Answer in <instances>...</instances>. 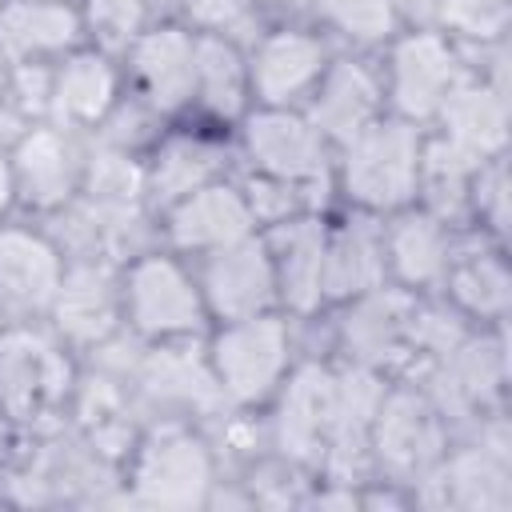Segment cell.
Returning a JSON list of instances; mask_svg holds the SVG:
<instances>
[{
	"instance_id": "obj_1",
	"label": "cell",
	"mask_w": 512,
	"mask_h": 512,
	"mask_svg": "<svg viewBox=\"0 0 512 512\" xmlns=\"http://www.w3.org/2000/svg\"><path fill=\"white\" fill-rule=\"evenodd\" d=\"M424 136L400 116H376L348 144H340V184L364 212H400L420 192Z\"/></svg>"
},
{
	"instance_id": "obj_2",
	"label": "cell",
	"mask_w": 512,
	"mask_h": 512,
	"mask_svg": "<svg viewBox=\"0 0 512 512\" xmlns=\"http://www.w3.org/2000/svg\"><path fill=\"white\" fill-rule=\"evenodd\" d=\"M120 312L140 340H188L208 320L200 280L168 252H144L124 268Z\"/></svg>"
},
{
	"instance_id": "obj_3",
	"label": "cell",
	"mask_w": 512,
	"mask_h": 512,
	"mask_svg": "<svg viewBox=\"0 0 512 512\" xmlns=\"http://www.w3.org/2000/svg\"><path fill=\"white\" fill-rule=\"evenodd\" d=\"M204 356L224 400L260 404L292 372V332L276 312L220 320Z\"/></svg>"
},
{
	"instance_id": "obj_4",
	"label": "cell",
	"mask_w": 512,
	"mask_h": 512,
	"mask_svg": "<svg viewBox=\"0 0 512 512\" xmlns=\"http://www.w3.org/2000/svg\"><path fill=\"white\" fill-rule=\"evenodd\" d=\"M72 364L64 348L32 328L0 332V420L40 424L72 396Z\"/></svg>"
},
{
	"instance_id": "obj_5",
	"label": "cell",
	"mask_w": 512,
	"mask_h": 512,
	"mask_svg": "<svg viewBox=\"0 0 512 512\" xmlns=\"http://www.w3.org/2000/svg\"><path fill=\"white\" fill-rule=\"evenodd\" d=\"M460 76H464V64H460L456 40H448L444 32L412 28L388 40V80L380 84L400 120L408 124L432 120Z\"/></svg>"
},
{
	"instance_id": "obj_6",
	"label": "cell",
	"mask_w": 512,
	"mask_h": 512,
	"mask_svg": "<svg viewBox=\"0 0 512 512\" xmlns=\"http://www.w3.org/2000/svg\"><path fill=\"white\" fill-rule=\"evenodd\" d=\"M212 492V452L208 444L180 428L164 424L148 432L132 460V500L148 508H196Z\"/></svg>"
},
{
	"instance_id": "obj_7",
	"label": "cell",
	"mask_w": 512,
	"mask_h": 512,
	"mask_svg": "<svg viewBox=\"0 0 512 512\" xmlns=\"http://www.w3.org/2000/svg\"><path fill=\"white\" fill-rule=\"evenodd\" d=\"M244 156L252 172L312 192L328 176V140L292 108H260L244 116Z\"/></svg>"
},
{
	"instance_id": "obj_8",
	"label": "cell",
	"mask_w": 512,
	"mask_h": 512,
	"mask_svg": "<svg viewBox=\"0 0 512 512\" xmlns=\"http://www.w3.org/2000/svg\"><path fill=\"white\" fill-rule=\"evenodd\" d=\"M196 280H200L208 316L216 320H244L256 312H272L280 304L272 252H268V240L256 232L208 252Z\"/></svg>"
},
{
	"instance_id": "obj_9",
	"label": "cell",
	"mask_w": 512,
	"mask_h": 512,
	"mask_svg": "<svg viewBox=\"0 0 512 512\" xmlns=\"http://www.w3.org/2000/svg\"><path fill=\"white\" fill-rule=\"evenodd\" d=\"M12 180H16V200H24L28 208L40 212H60L64 204L76 200L80 192V168L84 156L72 140L68 128L44 120V124H28L12 148Z\"/></svg>"
},
{
	"instance_id": "obj_10",
	"label": "cell",
	"mask_w": 512,
	"mask_h": 512,
	"mask_svg": "<svg viewBox=\"0 0 512 512\" xmlns=\"http://www.w3.org/2000/svg\"><path fill=\"white\" fill-rule=\"evenodd\" d=\"M248 60V88L260 108H292L308 100L328 68V44L308 28H272L256 40Z\"/></svg>"
},
{
	"instance_id": "obj_11",
	"label": "cell",
	"mask_w": 512,
	"mask_h": 512,
	"mask_svg": "<svg viewBox=\"0 0 512 512\" xmlns=\"http://www.w3.org/2000/svg\"><path fill=\"white\" fill-rule=\"evenodd\" d=\"M252 232H256V216L244 200V188L228 184L220 176L184 192L180 200H172L164 208V236L176 252L208 256V252L236 244Z\"/></svg>"
},
{
	"instance_id": "obj_12",
	"label": "cell",
	"mask_w": 512,
	"mask_h": 512,
	"mask_svg": "<svg viewBox=\"0 0 512 512\" xmlns=\"http://www.w3.org/2000/svg\"><path fill=\"white\" fill-rule=\"evenodd\" d=\"M192 68H196V32L180 24L144 28L128 48V76L136 84V100L156 116L192 104Z\"/></svg>"
},
{
	"instance_id": "obj_13",
	"label": "cell",
	"mask_w": 512,
	"mask_h": 512,
	"mask_svg": "<svg viewBox=\"0 0 512 512\" xmlns=\"http://www.w3.org/2000/svg\"><path fill=\"white\" fill-rule=\"evenodd\" d=\"M280 408L272 420L276 448L288 460L316 464L328 460L332 448V392H336V372L320 364H300L284 376L280 384Z\"/></svg>"
},
{
	"instance_id": "obj_14",
	"label": "cell",
	"mask_w": 512,
	"mask_h": 512,
	"mask_svg": "<svg viewBox=\"0 0 512 512\" xmlns=\"http://www.w3.org/2000/svg\"><path fill=\"white\" fill-rule=\"evenodd\" d=\"M48 316L68 344L96 348L112 332H120V280L104 260H72L64 268Z\"/></svg>"
},
{
	"instance_id": "obj_15",
	"label": "cell",
	"mask_w": 512,
	"mask_h": 512,
	"mask_svg": "<svg viewBox=\"0 0 512 512\" xmlns=\"http://www.w3.org/2000/svg\"><path fill=\"white\" fill-rule=\"evenodd\" d=\"M64 248L20 224H0V304L4 312H48L52 296L64 280Z\"/></svg>"
},
{
	"instance_id": "obj_16",
	"label": "cell",
	"mask_w": 512,
	"mask_h": 512,
	"mask_svg": "<svg viewBox=\"0 0 512 512\" xmlns=\"http://www.w3.org/2000/svg\"><path fill=\"white\" fill-rule=\"evenodd\" d=\"M440 124V136L460 148L472 160H492L504 156V140H508V96H504V80L496 76H476L464 72L452 92L444 96L440 112L432 116Z\"/></svg>"
},
{
	"instance_id": "obj_17",
	"label": "cell",
	"mask_w": 512,
	"mask_h": 512,
	"mask_svg": "<svg viewBox=\"0 0 512 512\" xmlns=\"http://www.w3.org/2000/svg\"><path fill=\"white\" fill-rule=\"evenodd\" d=\"M376 116H384V84H380V76L360 60H328L324 76L308 92L304 120L328 144H348Z\"/></svg>"
},
{
	"instance_id": "obj_18",
	"label": "cell",
	"mask_w": 512,
	"mask_h": 512,
	"mask_svg": "<svg viewBox=\"0 0 512 512\" xmlns=\"http://www.w3.org/2000/svg\"><path fill=\"white\" fill-rule=\"evenodd\" d=\"M120 104V68L100 48H72L52 68V96H48V120L80 132L100 128L108 112Z\"/></svg>"
},
{
	"instance_id": "obj_19",
	"label": "cell",
	"mask_w": 512,
	"mask_h": 512,
	"mask_svg": "<svg viewBox=\"0 0 512 512\" xmlns=\"http://www.w3.org/2000/svg\"><path fill=\"white\" fill-rule=\"evenodd\" d=\"M324 232L328 228L316 216H292L264 236L276 268V296L300 316L324 300Z\"/></svg>"
},
{
	"instance_id": "obj_20",
	"label": "cell",
	"mask_w": 512,
	"mask_h": 512,
	"mask_svg": "<svg viewBox=\"0 0 512 512\" xmlns=\"http://www.w3.org/2000/svg\"><path fill=\"white\" fill-rule=\"evenodd\" d=\"M384 248V272L396 276L400 288H432L444 280L448 260H452V236L448 220L432 216L428 208H400V216L380 232Z\"/></svg>"
},
{
	"instance_id": "obj_21",
	"label": "cell",
	"mask_w": 512,
	"mask_h": 512,
	"mask_svg": "<svg viewBox=\"0 0 512 512\" xmlns=\"http://www.w3.org/2000/svg\"><path fill=\"white\" fill-rule=\"evenodd\" d=\"M132 376L140 392L164 408H212L224 400L208 356H192L184 340H156V348L140 356Z\"/></svg>"
},
{
	"instance_id": "obj_22",
	"label": "cell",
	"mask_w": 512,
	"mask_h": 512,
	"mask_svg": "<svg viewBox=\"0 0 512 512\" xmlns=\"http://www.w3.org/2000/svg\"><path fill=\"white\" fill-rule=\"evenodd\" d=\"M80 8L68 0H4L0 40L16 60H52L80 44Z\"/></svg>"
},
{
	"instance_id": "obj_23",
	"label": "cell",
	"mask_w": 512,
	"mask_h": 512,
	"mask_svg": "<svg viewBox=\"0 0 512 512\" xmlns=\"http://www.w3.org/2000/svg\"><path fill=\"white\" fill-rule=\"evenodd\" d=\"M368 440L388 468L424 472V464L436 456V412L420 396L384 392Z\"/></svg>"
},
{
	"instance_id": "obj_24",
	"label": "cell",
	"mask_w": 512,
	"mask_h": 512,
	"mask_svg": "<svg viewBox=\"0 0 512 512\" xmlns=\"http://www.w3.org/2000/svg\"><path fill=\"white\" fill-rule=\"evenodd\" d=\"M412 312L416 304L396 292V288H372L364 296L352 300V312L344 320V340L348 352H356V360L364 368H376L384 360H392L396 352L408 348V332H412Z\"/></svg>"
},
{
	"instance_id": "obj_25",
	"label": "cell",
	"mask_w": 512,
	"mask_h": 512,
	"mask_svg": "<svg viewBox=\"0 0 512 512\" xmlns=\"http://www.w3.org/2000/svg\"><path fill=\"white\" fill-rule=\"evenodd\" d=\"M192 100L216 116L236 120L248 112V60L244 52L220 32H196V68H192Z\"/></svg>"
},
{
	"instance_id": "obj_26",
	"label": "cell",
	"mask_w": 512,
	"mask_h": 512,
	"mask_svg": "<svg viewBox=\"0 0 512 512\" xmlns=\"http://www.w3.org/2000/svg\"><path fill=\"white\" fill-rule=\"evenodd\" d=\"M384 284L380 232L364 220H348L324 232V300H356Z\"/></svg>"
},
{
	"instance_id": "obj_27",
	"label": "cell",
	"mask_w": 512,
	"mask_h": 512,
	"mask_svg": "<svg viewBox=\"0 0 512 512\" xmlns=\"http://www.w3.org/2000/svg\"><path fill=\"white\" fill-rule=\"evenodd\" d=\"M80 200L108 208V212H136L140 200H148V180H144V164L116 144H100L84 156L80 168Z\"/></svg>"
},
{
	"instance_id": "obj_28",
	"label": "cell",
	"mask_w": 512,
	"mask_h": 512,
	"mask_svg": "<svg viewBox=\"0 0 512 512\" xmlns=\"http://www.w3.org/2000/svg\"><path fill=\"white\" fill-rule=\"evenodd\" d=\"M440 284L452 292L456 308L476 320L500 324L508 312V268L500 252H464V256L452 252Z\"/></svg>"
},
{
	"instance_id": "obj_29",
	"label": "cell",
	"mask_w": 512,
	"mask_h": 512,
	"mask_svg": "<svg viewBox=\"0 0 512 512\" xmlns=\"http://www.w3.org/2000/svg\"><path fill=\"white\" fill-rule=\"evenodd\" d=\"M444 492L464 508H508V452L504 444H476L444 460Z\"/></svg>"
},
{
	"instance_id": "obj_30",
	"label": "cell",
	"mask_w": 512,
	"mask_h": 512,
	"mask_svg": "<svg viewBox=\"0 0 512 512\" xmlns=\"http://www.w3.org/2000/svg\"><path fill=\"white\" fill-rule=\"evenodd\" d=\"M144 180H148V200L168 208L184 192L216 180V152L196 136H172L156 144V156L144 164Z\"/></svg>"
},
{
	"instance_id": "obj_31",
	"label": "cell",
	"mask_w": 512,
	"mask_h": 512,
	"mask_svg": "<svg viewBox=\"0 0 512 512\" xmlns=\"http://www.w3.org/2000/svg\"><path fill=\"white\" fill-rule=\"evenodd\" d=\"M312 8L324 20V28H332L340 40L356 48L388 44L400 24L396 0H316Z\"/></svg>"
},
{
	"instance_id": "obj_32",
	"label": "cell",
	"mask_w": 512,
	"mask_h": 512,
	"mask_svg": "<svg viewBox=\"0 0 512 512\" xmlns=\"http://www.w3.org/2000/svg\"><path fill=\"white\" fill-rule=\"evenodd\" d=\"M508 0H432L436 32L464 44H500L508 32Z\"/></svg>"
},
{
	"instance_id": "obj_33",
	"label": "cell",
	"mask_w": 512,
	"mask_h": 512,
	"mask_svg": "<svg viewBox=\"0 0 512 512\" xmlns=\"http://www.w3.org/2000/svg\"><path fill=\"white\" fill-rule=\"evenodd\" d=\"M80 24L84 36H92V48L108 56L128 52L148 28V0H80Z\"/></svg>"
},
{
	"instance_id": "obj_34",
	"label": "cell",
	"mask_w": 512,
	"mask_h": 512,
	"mask_svg": "<svg viewBox=\"0 0 512 512\" xmlns=\"http://www.w3.org/2000/svg\"><path fill=\"white\" fill-rule=\"evenodd\" d=\"M16 204V180H12V160L8 148H0V216Z\"/></svg>"
},
{
	"instance_id": "obj_35",
	"label": "cell",
	"mask_w": 512,
	"mask_h": 512,
	"mask_svg": "<svg viewBox=\"0 0 512 512\" xmlns=\"http://www.w3.org/2000/svg\"><path fill=\"white\" fill-rule=\"evenodd\" d=\"M12 68H16V56L4 48V40H0V100H4V92H8V76H12Z\"/></svg>"
},
{
	"instance_id": "obj_36",
	"label": "cell",
	"mask_w": 512,
	"mask_h": 512,
	"mask_svg": "<svg viewBox=\"0 0 512 512\" xmlns=\"http://www.w3.org/2000/svg\"><path fill=\"white\" fill-rule=\"evenodd\" d=\"M268 4H280V8H292V12H300V8H312L316 0H268Z\"/></svg>"
},
{
	"instance_id": "obj_37",
	"label": "cell",
	"mask_w": 512,
	"mask_h": 512,
	"mask_svg": "<svg viewBox=\"0 0 512 512\" xmlns=\"http://www.w3.org/2000/svg\"><path fill=\"white\" fill-rule=\"evenodd\" d=\"M4 316H8V312H4V304H0V332H4Z\"/></svg>"
},
{
	"instance_id": "obj_38",
	"label": "cell",
	"mask_w": 512,
	"mask_h": 512,
	"mask_svg": "<svg viewBox=\"0 0 512 512\" xmlns=\"http://www.w3.org/2000/svg\"><path fill=\"white\" fill-rule=\"evenodd\" d=\"M0 452H4V432H0Z\"/></svg>"
},
{
	"instance_id": "obj_39",
	"label": "cell",
	"mask_w": 512,
	"mask_h": 512,
	"mask_svg": "<svg viewBox=\"0 0 512 512\" xmlns=\"http://www.w3.org/2000/svg\"><path fill=\"white\" fill-rule=\"evenodd\" d=\"M0 8H4V0H0Z\"/></svg>"
}]
</instances>
